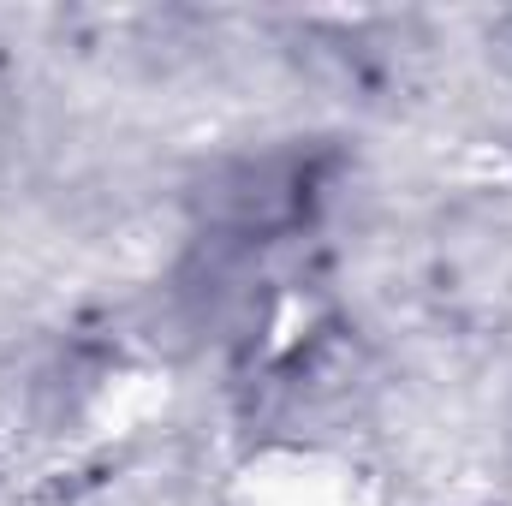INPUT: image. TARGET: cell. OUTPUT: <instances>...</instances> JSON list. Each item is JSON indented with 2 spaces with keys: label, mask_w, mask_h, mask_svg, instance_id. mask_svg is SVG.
<instances>
[{
  "label": "cell",
  "mask_w": 512,
  "mask_h": 506,
  "mask_svg": "<svg viewBox=\"0 0 512 506\" xmlns=\"http://www.w3.org/2000/svg\"><path fill=\"white\" fill-rule=\"evenodd\" d=\"M233 506H358V465L316 441H268L233 471Z\"/></svg>",
  "instance_id": "cell-1"
},
{
  "label": "cell",
  "mask_w": 512,
  "mask_h": 506,
  "mask_svg": "<svg viewBox=\"0 0 512 506\" xmlns=\"http://www.w3.org/2000/svg\"><path fill=\"white\" fill-rule=\"evenodd\" d=\"M167 393H173L167 370H155V364H114L108 376L90 387L84 417H90L96 435H137V429H149L167 411Z\"/></svg>",
  "instance_id": "cell-2"
}]
</instances>
